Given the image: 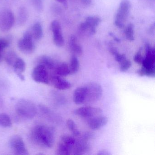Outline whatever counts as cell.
I'll use <instances>...</instances> for the list:
<instances>
[{
    "mask_svg": "<svg viewBox=\"0 0 155 155\" xmlns=\"http://www.w3.org/2000/svg\"><path fill=\"white\" fill-rule=\"evenodd\" d=\"M32 140L39 146L51 148L54 145L55 141V130L53 127L38 125L31 130Z\"/></svg>",
    "mask_w": 155,
    "mask_h": 155,
    "instance_id": "cell-1",
    "label": "cell"
},
{
    "mask_svg": "<svg viewBox=\"0 0 155 155\" xmlns=\"http://www.w3.org/2000/svg\"><path fill=\"white\" fill-rule=\"evenodd\" d=\"M145 57L142 62V68L138 71L139 76L154 78L155 76V51L150 44L145 46Z\"/></svg>",
    "mask_w": 155,
    "mask_h": 155,
    "instance_id": "cell-2",
    "label": "cell"
},
{
    "mask_svg": "<svg viewBox=\"0 0 155 155\" xmlns=\"http://www.w3.org/2000/svg\"><path fill=\"white\" fill-rule=\"evenodd\" d=\"M16 111L20 117L27 119L33 118L37 114V108L30 101L21 99L16 104Z\"/></svg>",
    "mask_w": 155,
    "mask_h": 155,
    "instance_id": "cell-3",
    "label": "cell"
},
{
    "mask_svg": "<svg viewBox=\"0 0 155 155\" xmlns=\"http://www.w3.org/2000/svg\"><path fill=\"white\" fill-rule=\"evenodd\" d=\"M131 8L130 0H121L117 10L114 24L119 28H124Z\"/></svg>",
    "mask_w": 155,
    "mask_h": 155,
    "instance_id": "cell-4",
    "label": "cell"
},
{
    "mask_svg": "<svg viewBox=\"0 0 155 155\" xmlns=\"http://www.w3.org/2000/svg\"><path fill=\"white\" fill-rule=\"evenodd\" d=\"M85 87L86 98L84 103H94L100 99L103 94V89L100 84L97 82H90Z\"/></svg>",
    "mask_w": 155,
    "mask_h": 155,
    "instance_id": "cell-5",
    "label": "cell"
},
{
    "mask_svg": "<svg viewBox=\"0 0 155 155\" xmlns=\"http://www.w3.org/2000/svg\"><path fill=\"white\" fill-rule=\"evenodd\" d=\"M76 141L77 139L72 136L67 135L61 136L57 148V155H68L72 154V150Z\"/></svg>",
    "mask_w": 155,
    "mask_h": 155,
    "instance_id": "cell-6",
    "label": "cell"
},
{
    "mask_svg": "<svg viewBox=\"0 0 155 155\" xmlns=\"http://www.w3.org/2000/svg\"><path fill=\"white\" fill-rule=\"evenodd\" d=\"M33 40V37L30 31H27L23 34V38L18 41L19 49L24 54H31L35 49V44Z\"/></svg>",
    "mask_w": 155,
    "mask_h": 155,
    "instance_id": "cell-7",
    "label": "cell"
},
{
    "mask_svg": "<svg viewBox=\"0 0 155 155\" xmlns=\"http://www.w3.org/2000/svg\"><path fill=\"white\" fill-rule=\"evenodd\" d=\"M101 22V19L97 16H89L81 24V31L88 35L95 34L97 28Z\"/></svg>",
    "mask_w": 155,
    "mask_h": 155,
    "instance_id": "cell-8",
    "label": "cell"
},
{
    "mask_svg": "<svg viewBox=\"0 0 155 155\" xmlns=\"http://www.w3.org/2000/svg\"><path fill=\"white\" fill-rule=\"evenodd\" d=\"M32 79L38 83L49 84L50 76L48 69L44 66L38 65L34 68L31 73Z\"/></svg>",
    "mask_w": 155,
    "mask_h": 155,
    "instance_id": "cell-9",
    "label": "cell"
},
{
    "mask_svg": "<svg viewBox=\"0 0 155 155\" xmlns=\"http://www.w3.org/2000/svg\"><path fill=\"white\" fill-rule=\"evenodd\" d=\"M9 146L15 155H29L23 139L19 135H14L11 137L9 140Z\"/></svg>",
    "mask_w": 155,
    "mask_h": 155,
    "instance_id": "cell-10",
    "label": "cell"
},
{
    "mask_svg": "<svg viewBox=\"0 0 155 155\" xmlns=\"http://www.w3.org/2000/svg\"><path fill=\"white\" fill-rule=\"evenodd\" d=\"M15 22L14 14L11 11L4 9L0 12V29L7 31L11 29Z\"/></svg>",
    "mask_w": 155,
    "mask_h": 155,
    "instance_id": "cell-11",
    "label": "cell"
},
{
    "mask_svg": "<svg viewBox=\"0 0 155 155\" xmlns=\"http://www.w3.org/2000/svg\"><path fill=\"white\" fill-rule=\"evenodd\" d=\"M102 112V110L100 108L89 106L81 107L74 111V113L77 116L86 118H90L99 116Z\"/></svg>",
    "mask_w": 155,
    "mask_h": 155,
    "instance_id": "cell-12",
    "label": "cell"
},
{
    "mask_svg": "<svg viewBox=\"0 0 155 155\" xmlns=\"http://www.w3.org/2000/svg\"><path fill=\"white\" fill-rule=\"evenodd\" d=\"M51 28L53 33V39L54 44L59 48L63 47L65 41L62 35L61 26L59 21L57 20L53 21L51 22Z\"/></svg>",
    "mask_w": 155,
    "mask_h": 155,
    "instance_id": "cell-13",
    "label": "cell"
},
{
    "mask_svg": "<svg viewBox=\"0 0 155 155\" xmlns=\"http://www.w3.org/2000/svg\"><path fill=\"white\" fill-rule=\"evenodd\" d=\"M49 84L60 90H66L71 87V84L69 81L55 74L50 76Z\"/></svg>",
    "mask_w": 155,
    "mask_h": 155,
    "instance_id": "cell-14",
    "label": "cell"
},
{
    "mask_svg": "<svg viewBox=\"0 0 155 155\" xmlns=\"http://www.w3.org/2000/svg\"><path fill=\"white\" fill-rule=\"evenodd\" d=\"M91 146L89 141L82 139L77 140L72 150V154L76 155H83L90 151Z\"/></svg>",
    "mask_w": 155,
    "mask_h": 155,
    "instance_id": "cell-15",
    "label": "cell"
},
{
    "mask_svg": "<svg viewBox=\"0 0 155 155\" xmlns=\"http://www.w3.org/2000/svg\"><path fill=\"white\" fill-rule=\"evenodd\" d=\"M108 118L105 116H96L89 118L87 121L88 127L92 130L99 129L107 123Z\"/></svg>",
    "mask_w": 155,
    "mask_h": 155,
    "instance_id": "cell-16",
    "label": "cell"
},
{
    "mask_svg": "<svg viewBox=\"0 0 155 155\" xmlns=\"http://www.w3.org/2000/svg\"><path fill=\"white\" fill-rule=\"evenodd\" d=\"M86 98V88L84 87H78L74 90L73 100L77 105H81L85 102Z\"/></svg>",
    "mask_w": 155,
    "mask_h": 155,
    "instance_id": "cell-17",
    "label": "cell"
},
{
    "mask_svg": "<svg viewBox=\"0 0 155 155\" xmlns=\"http://www.w3.org/2000/svg\"><path fill=\"white\" fill-rule=\"evenodd\" d=\"M12 67L13 68L14 72L18 77L21 80H24L25 78L22 73L26 69V64L23 60L18 57Z\"/></svg>",
    "mask_w": 155,
    "mask_h": 155,
    "instance_id": "cell-18",
    "label": "cell"
},
{
    "mask_svg": "<svg viewBox=\"0 0 155 155\" xmlns=\"http://www.w3.org/2000/svg\"><path fill=\"white\" fill-rule=\"evenodd\" d=\"M38 65L44 66L48 70H54L58 63L52 58L48 56H42L38 60Z\"/></svg>",
    "mask_w": 155,
    "mask_h": 155,
    "instance_id": "cell-19",
    "label": "cell"
},
{
    "mask_svg": "<svg viewBox=\"0 0 155 155\" xmlns=\"http://www.w3.org/2000/svg\"><path fill=\"white\" fill-rule=\"evenodd\" d=\"M53 71L54 74L61 77H66L71 74L69 65L66 62L58 63Z\"/></svg>",
    "mask_w": 155,
    "mask_h": 155,
    "instance_id": "cell-20",
    "label": "cell"
},
{
    "mask_svg": "<svg viewBox=\"0 0 155 155\" xmlns=\"http://www.w3.org/2000/svg\"><path fill=\"white\" fill-rule=\"evenodd\" d=\"M70 49L74 55H81L83 53V49L81 46L78 43L77 38L74 35H71L69 39Z\"/></svg>",
    "mask_w": 155,
    "mask_h": 155,
    "instance_id": "cell-21",
    "label": "cell"
},
{
    "mask_svg": "<svg viewBox=\"0 0 155 155\" xmlns=\"http://www.w3.org/2000/svg\"><path fill=\"white\" fill-rule=\"evenodd\" d=\"M33 39L40 40L43 36V30L42 26L39 22H36L30 30Z\"/></svg>",
    "mask_w": 155,
    "mask_h": 155,
    "instance_id": "cell-22",
    "label": "cell"
},
{
    "mask_svg": "<svg viewBox=\"0 0 155 155\" xmlns=\"http://www.w3.org/2000/svg\"><path fill=\"white\" fill-rule=\"evenodd\" d=\"M71 74H74L78 71L80 68V63L76 55H73L71 58L69 64Z\"/></svg>",
    "mask_w": 155,
    "mask_h": 155,
    "instance_id": "cell-23",
    "label": "cell"
},
{
    "mask_svg": "<svg viewBox=\"0 0 155 155\" xmlns=\"http://www.w3.org/2000/svg\"><path fill=\"white\" fill-rule=\"evenodd\" d=\"M28 18V13L27 9L21 8L20 9L18 15V22L19 25H23L26 23Z\"/></svg>",
    "mask_w": 155,
    "mask_h": 155,
    "instance_id": "cell-24",
    "label": "cell"
},
{
    "mask_svg": "<svg viewBox=\"0 0 155 155\" xmlns=\"http://www.w3.org/2000/svg\"><path fill=\"white\" fill-rule=\"evenodd\" d=\"M67 126L69 130L75 137H79L80 136V131L77 128L76 123H75L74 120L71 119L68 120L67 121Z\"/></svg>",
    "mask_w": 155,
    "mask_h": 155,
    "instance_id": "cell-25",
    "label": "cell"
},
{
    "mask_svg": "<svg viewBox=\"0 0 155 155\" xmlns=\"http://www.w3.org/2000/svg\"><path fill=\"white\" fill-rule=\"evenodd\" d=\"M12 123L10 117L8 115L5 113L0 114V126L3 127H10Z\"/></svg>",
    "mask_w": 155,
    "mask_h": 155,
    "instance_id": "cell-26",
    "label": "cell"
},
{
    "mask_svg": "<svg viewBox=\"0 0 155 155\" xmlns=\"http://www.w3.org/2000/svg\"><path fill=\"white\" fill-rule=\"evenodd\" d=\"M109 51L114 56L115 60L119 63H120L125 59L127 58L125 54L120 53L117 50V49L114 47H110Z\"/></svg>",
    "mask_w": 155,
    "mask_h": 155,
    "instance_id": "cell-27",
    "label": "cell"
},
{
    "mask_svg": "<svg viewBox=\"0 0 155 155\" xmlns=\"http://www.w3.org/2000/svg\"><path fill=\"white\" fill-rule=\"evenodd\" d=\"M18 58V57L17 56L16 52L13 51H10L6 54L5 60L7 64L13 67Z\"/></svg>",
    "mask_w": 155,
    "mask_h": 155,
    "instance_id": "cell-28",
    "label": "cell"
},
{
    "mask_svg": "<svg viewBox=\"0 0 155 155\" xmlns=\"http://www.w3.org/2000/svg\"><path fill=\"white\" fill-rule=\"evenodd\" d=\"M125 36L126 38L129 41L134 40V25L132 23H129L125 29Z\"/></svg>",
    "mask_w": 155,
    "mask_h": 155,
    "instance_id": "cell-29",
    "label": "cell"
},
{
    "mask_svg": "<svg viewBox=\"0 0 155 155\" xmlns=\"http://www.w3.org/2000/svg\"><path fill=\"white\" fill-rule=\"evenodd\" d=\"M131 62L130 60L127 59H125L123 60L122 62L120 63V69L121 72H126L130 68L131 66Z\"/></svg>",
    "mask_w": 155,
    "mask_h": 155,
    "instance_id": "cell-30",
    "label": "cell"
},
{
    "mask_svg": "<svg viewBox=\"0 0 155 155\" xmlns=\"http://www.w3.org/2000/svg\"><path fill=\"white\" fill-rule=\"evenodd\" d=\"M144 58L142 55V49L140 48L134 57V61L139 65H141Z\"/></svg>",
    "mask_w": 155,
    "mask_h": 155,
    "instance_id": "cell-31",
    "label": "cell"
},
{
    "mask_svg": "<svg viewBox=\"0 0 155 155\" xmlns=\"http://www.w3.org/2000/svg\"><path fill=\"white\" fill-rule=\"evenodd\" d=\"M33 5L36 9L38 10H42L43 8V3H42V0H32Z\"/></svg>",
    "mask_w": 155,
    "mask_h": 155,
    "instance_id": "cell-32",
    "label": "cell"
},
{
    "mask_svg": "<svg viewBox=\"0 0 155 155\" xmlns=\"http://www.w3.org/2000/svg\"><path fill=\"white\" fill-rule=\"evenodd\" d=\"M97 155H110V153L106 150H102L98 151Z\"/></svg>",
    "mask_w": 155,
    "mask_h": 155,
    "instance_id": "cell-33",
    "label": "cell"
},
{
    "mask_svg": "<svg viewBox=\"0 0 155 155\" xmlns=\"http://www.w3.org/2000/svg\"><path fill=\"white\" fill-rule=\"evenodd\" d=\"M56 1H57L59 2V3L63 4L64 7L67 8V6H68V2H67V0H56Z\"/></svg>",
    "mask_w": 155,
    "mask_h": 155,
    "instance_id": "cell-34",
    "label": "cell"
},
{
    "mask_svg": "<svg viewBox=\"0 0 155 155\" xmlns=\"http://www.w3.org/2000/svg\"><path fill=\"white\" fill-rule=\"evenodd\" d=\"M81 1L83 4L86 5H89L91 3V1H92V0H81Z\"/></svg>",
    "mask_w": 155,
    "mask_h": 155,
    "instance_id": "cell-35",
    "label": "cell"
},
{
    "mask_svg": "<svg viewBox=\"0 0 155 155\" xmlns=\"http://www.w3.org/2000/svg\"><path fill=\"white\" fill-rule=\"evenodd\" d=\"M3 50L0 47V63L1 62L2 60V52Z\"/></svg>",
    "mask_w": 155,
    "mask_h": 155,
    "instance_id": "cell-36",
    "label": "cell"
},
{
    "mask_svg": "<svg viewBox=\"0 0 155 155\" xmlns=\"http://www.w3.org/2000/svg\"><path fill=\"white\" fill-rule=\"evenodd\" d=\"M110 34V35H111V36H112V37H113V38H114V39L115 40V41H117V42H119V41H120V40L118 38H116V37H115V36H114V35H113V34Z\"/></svg>",
    "mask_w": 155,
    "mask_h": 155,
    "instance_id": "cell-37",
    "label": "cell"
}]
</instances>
